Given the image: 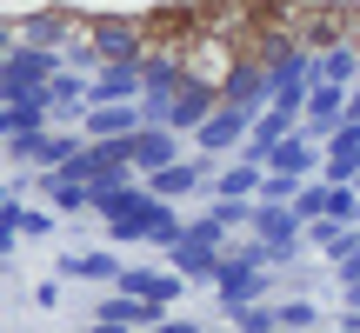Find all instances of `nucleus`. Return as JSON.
<instances>
[{"label": "nucleus", "instance_id": "13", "mask_svg": "<svg viewBox=\"0 0 360 333\" xmlns=\"http://www.w3.org/2000/svg\"><path fill=\"white\" fill-rule=\"evenodd\" d=\"M220 260H227V247H200V240H180L167 254V267L180 273L187 287H214L220 280Z\"/></svg>", "mask_w": 360, "mask_h": 333}, {"label": "nucleus", "instance_id": "24", "mask_svg": "<svg viewBox=\"0 0 360 333\" xmlns=\"http://www.w3.org/2000/svg\"><path fill=\"white\" fill-rule=\"evenodd\" d=\"M281 327H287V333H321V307H314L307 294L281 300Z\"/></svg>", "mask_w": 360, "mask_h": 333}, {"label": "nucleus", "instance_id": "21", "mask_svg": "<svg viewBox=\"0 0 360 333\" xmlns=\"http://www.w3.org/2000/svg\"><path fill=\"white\" fill-rule=\"evenodd\" d=\"M40 187H47V207H53V214H94V187H87V180L40 174Z\"/></svg>", "mask_w": 360, "mask_h": 333}, {"label": "nucleus", "instance_id": "7", "mask_svg": "<svg viewBox=\"0 0 360 333\" xmlns=\"http://www.w3.org/2000/svg\"><path fill=\"white\" fill-rule=\"evenodd\" d=\"M220 100H227V107H247V114H260V107H274V74H267V60H254V53H240V67L227 74V87H220Z\"/></svg>", "mask_w": 360, "mask_h": 333}, {"label": "nucleus", "instance_id": "11", "mask_svg": "<svg viewBox=\"0 0 360 333\" xmlns=\"http://www.w3.org/2000/svg\"><path fill=\"white\" fill-rule=\"evenodd\" d=\"M287 133H300V114H294V107H260V114H254V133H247V147H240V154L267 166V154L287 141Z\"/></svg>", "mask_w": 360, "mask_h": 333}, {"label": "nucleus", "instance_id": "17", "mask_svg": "<svg viewBox=\"0 0 360 333\" xmlns=\"http://www.w3.org/2000/svg\"><path fill=\"white\" fill-rule=\"evenodd\" d=\"M321 160H327V147L314 141V133H287V141L267 154L274 174H300V180H314V174H321Z\"/></svg>", "mask_w": 360, "mask_h": 333}, {"label": "nucleus", "instance_id": "6", "mask_svg": "<svg viewBox=\"0 0 360 333\" xmlns=\"http://www.w3.org/2000/svg\"><path fill=\"white\" fill-rule=\"evenodd\" d=\"M247 133H254V114H247V107H227V100H220L214 114L200 120L193 147H200L207 160H220V154H240V147H247Z\"/></svg>", "mask_w": 360, "mask_h": 333}, {"label": "nucleus", "instance_id": "31", "mask_svg": "<svg viewBox=\"0 0 360 333\" xmlns=\"http://www.w3.org/2000/svg\"><path fill=\"white\" fill-rule=\"evenodd\" d=\"M34 300H40L47 313H53V307H60V280H40V287H34Z\"/></svg>", "mask_w": 360, "mask_h": 333}, {"label": "nucleus", "instance_id": "2", "mask_svg": "<svg viewBox=\"0 0 360 333\" xmlns=\"http://www.w3.org/2000/svg\"><path fill=\"white\" fill-rule=\"evenodd\" d=\"M180 53H187V80L193 87H227V74L240 67V40H227V34H214V27H193L187 40H180Z\"/></svg>", "mask_w": 360, "mask_h": 333}, {"label": "nucleus", "instance_id": "33", "mask_svg": "<svg viewBox=\"0 0 360 333\" xmlns=\"http://www.w3.org/2000/svg\"><path fill=\"white\" fill-rule=\"evenodd\" d=\"M87 333H134V327H120V320H101V313H94V327Z\"/></svg>", "mask_w": 360, "mask_h": 333}, {"label": "nucleus", "instance_id": "26", "mask_svg": "<svg viewBox=\"0 0 360 333\" xmlns=\"http://www.w3.org/2000/svg\"><path fill=\"white\" fill-rule=\"evenodd\" d=\"M294 214H300V220H307V227H314V220H327V180H321V174H314V180H307V187H300V193H294Z\"/></svg>", "mask_w": 360, "mask_h": 333}, {"label": "nucleus", "instance_id": "4", "mask_svg": "<svg viewBox=\"0 0 360 333\" xmlns=\"http://www.w3.org/2000/svg\"><path fill=\"white\" fill-rule=\"evenodd\" d=\"M60 74H67V53H53V47H7V60H0V100H7V93H27V87H53Z\"/></svg>", "mask_w": 360, "mask_h": 333}, {"label": "nucleus", "instance_id": "19", "mask_svg": "<svg viewBox=\"0 0 360 333\" xmlns=\"http://www.w3.org/2000/svg\"><path fill=\"white\" fill-rule=\"evenodd\" d=\"M180 287H187V280H180L174 267H127V273H120V294L160 300V307H174V300H180Z\"/></svg>", "mask_w": 360, "mask_h": 333}, {"label": "nucleus", "instance_id": "29", "mask_svg": "<svg viewBox=\"0 0 360 333\" xmlns=\"http://www.w3.org/2000/svg\"><path fill=\"white\" fill-rule=\"evenodd\" d=\"M347 254H360V227H340L334 240H327V254H321V260L334 267V260H347Z\"/></svg>", "mask_w": 360, "mask_h": 333}, {"label": "nucleus", "instance_id": "18", "mask_svg": "<svg viewBox=\"0 0 360 333\" xmlns=\"http://www.w3.org/2000/svg\"><path fill=\"white\" fill-rule=\"evenodd\" d=\"M260 180H267V166L240 154L233 166H214V187L207 193H214V200H260Z\"/></svg>", "mask_w": 360, "mask_h": 333}, {"label": "nucleus", "instance_id": "12", "mask_svg": "<svg viewBox=\"0 0 360 333\" xmlns=\"http://www.w3.org/2000/svg\"><path fill=\"white\" fill-rule=\"evenodd\" d=\"M141 93H147V74H141V60H107L101 74H94V107L141 100Z\"/></svg>", "mask_w": 360, "mask_h": 333}, {"label": "nucleus", "instance_id": "22", "mask_svg": "<svg viewBox=\"0 0 360 333\" xmlns=\"http://www.w3.org/2000/svg\"><path fill=\"white\" fill-rule=\"evenodd\" d=\"M321 80L354 87V80H360V40H334V47H321Z\"/></svg>", "mask_w": 360, "mask_h": 333}, {"label": "nucleus", "instance_id": "30", "mask_svg": "<svg viewBox=\"0 0 360 333\" xmlns=\"http://www.w3.org/2000/svg\"><path fill=\"white\" fill-rule=\"evenodd\" d=\"M27 233H40V240H47V233H53V214H47V207H40V214H34V207H27Z\"/></svg>", "mask_w": 360, "mask_h": 333}, {"label": "nucleus", "instance_id": "3", "mask_svg": "<svg viewBox=\"0 0 360 333\" xmlns=\"http://www.w3.org/2000/svg\"><path fill=\"white\" fill-rule=\"evenodd\" d=\"M247 233L274 247V267H287L294 254H307V220H300L287 200H260V207H254V227H247Z\"/></svg>", "mask_w": 360, "mask_h": 333}, {"label": "nucleus", "instance_id": "9", "mask_svg": "<svg viewBox=\"0 0 360 333\" xmlns=\"http://www.w3.org/2000/svg\"><path fill=\"white\" fill-rule=\"evenodd\" d=\"M347 120V87H334V80H314L307 93V114H300V133H314V141L327 147V133Z\"/></svg>", "mask_w": 360, "mask_h": 333}, {"label": "nucleus", "instance_id": "8", "mask_svg": "<svg viewBox=\"0 0 360 333\" xmlns=\"http://www.w3.org/2000/svg\"><path fill=\"white\" fill-rule=\"evenodd\" d=\"M40 127H53V87L7 93V107H0V133H40Z\"/></svg>", "mask_w": 360, "mask_h": 333}, {"label": "nucleus", "instance_id": "23", "mask_svg": "<svg viewBox=\"0 0 360 333\" xmlns=\"http://www.w3.org/2000/svg\"><path fill=\"white\" fill-rule=\"evenodd\" d=\"M227 320H233V333H287V327H281V307H274V300H254V307H233Z\"/></svg>", "mask_w": 360, "mask_h": 333}, {"label": "nucleus", "instance_id": "15", "mask_svg": "<svg viewBox=\"0 0 360 333\" xmlns=\"http://www.w3.org/2000/svg\"><path fill=\"white\" fill-rule=\"evenodd\" d=\"M127 147H134V174H141V180L180 160V133H174V127H141Z\"/></svg>", "mask_w": 360, "mask_h": 333}, {"label": "nucleus", "instance_id": "1", "mask_svg": "<svg viewBox=\"0 0 360 333\" xmlns=\"http://www.w3.org/2000/svg\"><path fill=\"white\" fill-rule=\"evenodd\" d=\"M267 287H274V247H267V240H247L240 254L220 260L214 300L233 313V307H254V300H267Z\"/></svg>", "mask_w": 360, "mask_h": 333}, {"label": "nucleus", "instance_id": "32", "mask_svg": "<svg viewBox=\"0 0 360 333\" xmlns=\"http://www.w3.org/2000/svg\"><path fill=\"white\" fill-rule=\"evenodd\" d=\"M147 333H207L200 320H160V327H147Z\"/></svg>", "mask_w": 360, "mask_h": 333}, {"label": "nucleus", "instance_id": "14", "mask_svg": "<svg viewBox=\"0 0 360 333\" xmlns=\"http://www.w3.org/2000/svg\"><path fill=\"white\" fill-rule=\"evenodd\" d=\"M94 313H101V320H120V327H134V333H147V327H160V320H167V307H160V300L120 294V287H114V294H101V307H94Z\"/></svg>", "mask_w": 360, "mask_h": 333}, {"label": "nucleus", "instance_id": "35", "mask_svg": "<svg viewBox=\"0 0 360 333\" xmlns=\"http://www.w3.org/2000/svg\"><path fill=\"white\" fill-rule=\"evenodd\" d=\"M340 294H347V307H360V280H347V287H340Z\"/></svg>", "mask_w": 360, "mask_h": 333}, {"label": "nucleus", "instance_id": "25", "mask_svg": "<svg viewBox=\"0 0 360 333\" xmlns=\"http://www.w3.org/2000/svg\"><path fill=\"white\" fill-rule=\"evenodd\" d=\"M327 220L360 227V187H334V180H327Z\"/></svg>", "mask_w": 360, "mask_h": 333}, {"label": "nucleus", "instance_id": "5", "mask_svg": "<svg viewBox=\"0 0 360 333\" xmlns=\"http://www.w3.org/2000/svg\"><path fill=\"white\" fill-rule=\"evenodd\" d=\"M94 47H101V67L107 60H147L154 53V27L120 20V13H94Z\"/></svg>", "mask_w": 360, "mask_h": 333}, {"label": "nucleus", "instance_id": "34", "mask_svg": "<svg viewBox=\"0 0 360 333\" xmlns=\"http://www.w3.org/2000/svg\"><path fill=\"white\" fill-rule=\"evenodd\" d=\"M347 120H360V80L347 87Z\"/></svg>", "mask_w": 360, "mask_h": 333}, {"label": "nucleus", "instance_id": "27", "mask_svg": "<svg viewBox=\"0 0 360 333\" xmlns=\"http://www.w3.org/2000/svg\"><path fill=\"white\" fill-rule=\"evenodd\" d=\"M254 207H260V200H214L207 214H214L227 233H240V227H254Z\"/></svg>", "mask_w": 360, "mask_h": 333}, {"label": "nucleus", "instance_id": "10", "mask_svg": "<svg viewBox=\"0 0 360 333\" xmlns=\"http://www.w3.org/2000/svg\"><path fill=\"white\" fill-rule=\"evenodd\" d=\"M141 127H147V107H141V100H114V107H94V114L80 120V133H87V141H134Z\"/></svg>", "mask_w": 360, "mask_h": 333}, {"label": "nucleus", "instance_id": "16", "mask_svg": "<svg viewBox=\"0 0 360 333\" xmlns=\"http://www.w3.org/2000/svg\"><path fill=\"white\" fill-rule=\"evenodd\" d=\"M60 273H67V280H94V287H120V273H127V267H120L114 247H80V254L60 260Z\"/></svg>", "mask_w": 360, "mask_h": 333}, {"label": "nucleus", "instance_id": "20", "mask_svg": "<svg viewBox=\"0 0 360 333\" xmlns=\"http://www.w3.org/2000/svg\"><path fill=\"white\" fill-rule=\"evenodd\" d=\"M214 107H220V93H214V87H193V80H187V87L174 93V107H167V127H174V133H200V120L214 114Z\"/></svg>", "mask_w": 360, "mask_h": 333}, {"label": "nucleus", "instance_id": "28", "mask_svg": "<svg viewBox=\"0 0 360 333\" xmlns=\"http://www.w3.org/2000/svg\"><path fill=\"white\" fill-rule=\"evenodd\" d=\"M300 187H307L300 174H274V166H267V180H260V200H287V207H294Z\"/></svg>", "mask_w": 360, "mask_h": 333}]
</instances>
